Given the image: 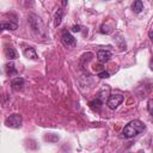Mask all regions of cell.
<instances>
[{"instance_id": "obj_1", "label": "cell", "mask_w": 153, "mask_h": 153, "mask_svg": "<svg viewBox=\"0 0 153 153\" xmlns=\"http://www.w3.org/2000/svg\"><path fill=\"white\" fill-rule=\"evenodd\" d=\"M146 128V126L140 121V120H134V121H130L122 130V134L124 137H134L136 136L137 134H140L141 131H143Z\"/></svg>"}, {"instance_id": "obj_2", "label": "cell", "mask_w": 153, "mask_h": 153, "mask_svg": "<svg viewBox=\"0 0 153 153\" xmlns=\"http://www.w3.org/2000/svg\"><path fill=\"white\" fill-rule=\"evenodd\" d=\"M22 123H23V118L19 114H12V115L7 116L6 120H5V124L8 128H16V129L20 128Z\"/></svg>"}, {"instance_id": "obj_3", "label": "cell", "mask_w": 153, "mask_h": 153, "mask_svg": "<svg viewBox=\"0 0 153 153\" xmlns=\"http://www.w3.org/2000/svg\"><path fill=\"white\" fill-rule=\"evenodd\" d=\"M61 42H62V44L65 45V47H67V48H73V47H75V44H76V41H75V38L72 36V33L69 32V31H67V30H63L62 31V33H61Z\"/></svg>"}, {"instance_id": "obj_4", "label": "cell", "mask_w": 153, "mask_h": 153, "mask_svg": "<svg viewBox=\"0 0 153 153\" xmlns=\"http://www.w3.org/2000/svg\"><path fill=\"white\" fill-rule=\"evenodd\" d=\"M123 99H124V97L122 94H110L109 98H108V100H106V105L111 110H115L123 102Z\"/></svg>"}, {"instance_id": "obj_5", "label": "cell", "mask_w": 153, "mask_h": 153, "mask_svg": "<svg viewBox=\"0 0 153 153\" xmlns=\"http://www.w3.org/2000/svg\"><path fill=\"white\" fill-rule=\"evenodd\" d=\"M29 23H30L31 29H32L35 32H37V33H41V32H42L43 24H42L41 19H39L37 16H35V14H30V16H29Z\"/></svg>"}, {"instance_id": "obj_6", "label": "cell", "mask_w": 153, "mask_h": 153, "mask_svg": "<svg viewBox=\"0 0 153 153\" xmlns=\"http://www.w3.org/2000/svg\"><path fill=\"white\" fill-rule=\"evenodd\" d=\"M18 27V22L16 18L8 19V20H1V29L2 30H16Z\"/></svg>"}, {"instance_id": "obj_7", "label": "cell", "mask_w": 153, "mask_h": 153, "mask_svg": "<svg viewBox=\"0 0 153 153\" xmlns=\"http://www.w3.org/2000/svg\"><path fill=\"white\" fill-rule=\"evenodd\" d=\"M97 59L100 63H105L111 59V51L110 50H105V49H100L97 53Z\"/></svg>"}, {"instance_id": "obj_8", "label": "cell", "mask_w": 153, "mask_h": 153, "mask_svg": "<svg viewBox=\"0 0 153 153\" xmlns=\"http://www.w3.org/2000/svg\"><path fill=\"white\" fill-rule=\"evenodd\" d=\"M24 82H25V81H24L23 78L17 76V78L12 79V81H11V87H12L13 91H20V90L24 87Z\"/></svg>"}, {"instance_id": "obj_9", "label": "cell", "mask_w": 153, "mask_h": 153, "mask_svg": "<svg viewBox=\"0 0 153 153\" xmlns=\"http://www.w3.org/2000/svg\"><path fill=\"white\" fill-rule=\"evenodd\" d=\"M88 106H90V109H92L93 111L99 112L100 109H102V106H103V100L99 99L98 97H96L94 99H92V100L88 102Z\"/></svg>"}, {"instance_id": "obj_10", "label": "cell", "mask_w": 153, "mask_h": 153, "mask_svg": "<svg viewBox=\"0 0 153 153\" xmlns=\"http://www.w3.org/2000/svg\"><path fill=\"white\" fill-rule=\"evenodd\" d=\"M5 56L8 60H16L18 57V53L13 47H6L5 48Z\"/></svg>"}, {"instance_id": "obj_11", "label": "cell", "mask_w": 153, "mask_h": 153, "mask_svg": "<svg viewBox=\"0 0 153 153\" xmlns=\"http://www.w3.org/2000/svg\"><path fill=\"white\" fill-rule=\"evenodd\" d=\"M24 55H25V57L31 59V60H37V59H38L37 53H36L35 48H32V47H26V48H24Z\"/></svg>"}, {"instance_id": "obj_12", "label": "cell", "mask_w": 153, "mask_h": 153, "mask_svg": "<svg viewBox=\"0 0 153 153\" xmlns=\"http://www.w3.org/2000/svg\"><path fill=\"white\" fill-rule=\"evenodd\" d=\"M5 71H6V74L8 76H13V75H17L18 74V71L16 69L13 62H8L6 66H5Z\"/></svg>"}, {"instance_id": "obj_13", "label": "cell", "mask_w": 153, "mask_h": 153, "mask_svg": "<svg viewBox=\"0 0 153 153\" xmlns=\"http://www.w3.org/2000/svg\"><path fill=\"white\" fill-rule=\"evenodd\" d=\"M131 10L134 13H140L142 10H143V4L141 0H136L131 4Z\"/></svg>"}, {"instance_id": "obj_14", "label": "cell", "mask_w": 153, "mask_h": 153, "mask_svg": "<svg viewBox=\"0 0 153 153\" xmlns=\"http://www.w3.org/2000/svg\"><path fill=\"white\" fill-rule=\"evenodd\" d=\"M62 18H63V10L62 8H59L57 12L55 13V17H54V24H55V26H59L61 24Z\"/></svg>"}, {"instance_id": "obj_15", "label": "cell", "mask_w": 153, "mask_h": 153, "mask_svg": "<svg viewBox=\"0 0 153 153\" xmlns=\"http://www.w3.org/2000/svg\"><path fill=\"white\" fill-rule=\"evenodd\" d=\"M100 32L102 33H110L111 32V29H109V26H108V24H103L102 26H100Z\"/></svg>"}, {"instance_id": "obj_16", "label": "cell", "mask_w": 153, "mask_h": 153, "mask_svg": "<svg viewBox=\"0 0 153 153\" xmlns=\"http://www.w3.org/2000/svg\"><path fill=\"white\" fill-rule=\"evenodd\" d=\"M98 76H99L100 79H106V78L110 76V74H109V72H106V71H102V72L98 73Z\"/></svg>"}, {"instance_id": "obj_17", "label": "cell", "mask_w": 153, "mask_h": 153, "mask_svg": "<svg viewBox=\"0 0 153 153\" xmlns=\"http://www.w3.org/2000/svg\"><path fill=\"white\" fill-rule=\"evenodd\" d=\"M147 109H148V112L153 116V99H149L148 103H147Z\"/></svg>"}, {"instance_id": "obj_18", "label": "cell", "mask_w": 153, "mask_h": 153, "mask_svg": "<svg viewBox=\"0 0 153 153\" xmlns=\"http://www.w3.org/2000/svg\"><path fill=\"white\" fill-rule=\"evenodd\" d=\"M71 30H72L73 32H80V31H81V26H80V25H73Z\"/></svg>"}, {"instance_id": "obj_19", "label": "cell", "mask_w": 153, "mask_h": 153, "mask_svg": "<svg viewBox=\"0 0 153 153\" xmlns=\"http://www.w3.org/2000/svg\"><path fill=\"white\" fill-rule=\"evenodd\" d=\"M148 36H149V38L153 41V30H151V31L148 32Z\"/></svg>"}, {"instance_id": "obj_20", "label": "cell", "mask_w": 153, "mask_h": 153, "mask_svg": "<svg viewBox=\"0 0 153 153\" xmlns=\"http://www.w3.org/2000/svg\"><path fill=\"white\" fill-rule=\"evenodd\" d=\"M149 66H151V69H152V71H153V60H152V61H151V65H149Z\"/></svg>"}]
</instances>
